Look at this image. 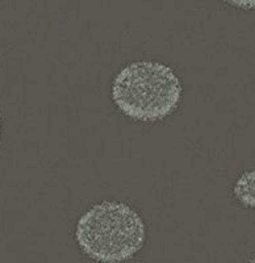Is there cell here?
Listing matches in <instances>:
<instances>
[{
	"mask_svg": "<svg viewBox=\"0 0 255 263\" xmlns=\"http://www.w3.org/2000/svg\"><path fill=\"white\" fill-rule=\"evenodd\" d=\"M111 98L119 111L138 123L163 121L179 108L183 84L162 62L138 61L124 66L112 81Z\"/></svg>",
	"mask_w": 255,
	"mask_h": 263,
	"instance_id": "6da1fadb",
	"label": "cell"
},
{
	"mask_svg": "<svg viewBox=\"0 0 255 263\" xmlns=\"http://www.w3.org/2000/svg\"><path fill=\"white\" fill-rule=\"evenodd\" d=\"M0 136H2V117H0Z\"/></svg>",
	"mask_w": 255,
	"mask_h": 263,
	"instance_id": "5b68a950",
	"label": "cell"
},
{
	"mask_svg": "<svg viewBox=\"0 0 255 263\" xmlns=\"http://www.w3.org/2000/svg\"><path fill=\"white\" fill-rule=\"evenodd\" d=\"M224 3L243 11H254L255 0H222Z\"/></svg>",
	"mask_w": 255,
	"mask_h": 263,
	"instance_id": "277c9868",
	"label": "cell"
},
{
	"mask_svg": "<svg viewBox=\"0 0 255 263\" xmlns=\"http://www.w3.org/2000/svg\"><path fill=\"white\" fill-rule=\"evenodd\" d=\"M233 194L238 203L245 208L252 210L255 205V171L249 170L237 179Z\"/></svg>",
	"mask_w": 255,
	"mask_h": 263,
	"instance_id": "3957f363",
	"label": "cell"
},
{
	"mask_svg": "<svg viewBox=\"0 0 255 263\" xmlns=\"http://www.w3.org/2000/svg\"><path fill=\"white\" fill-rule=\"evenodd\" d=\"M144 218L121 201H103L78 218L75 241L86 257L99 262H124L134 258L146 243Z\"/></svg>",
	"mask_w": 255,
	"mask_h": 263,
	"instance_id": "7a4b0ae2",
	"label": "cell"
}]
</instances>
